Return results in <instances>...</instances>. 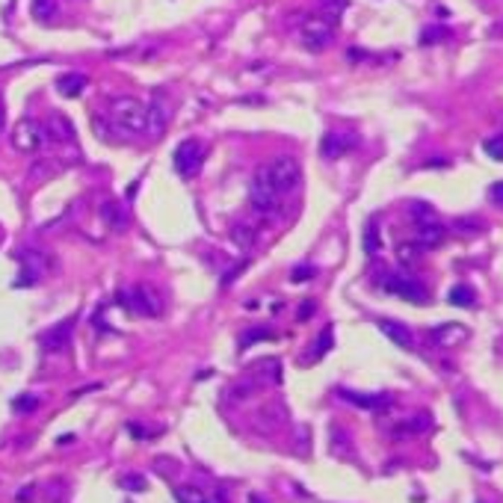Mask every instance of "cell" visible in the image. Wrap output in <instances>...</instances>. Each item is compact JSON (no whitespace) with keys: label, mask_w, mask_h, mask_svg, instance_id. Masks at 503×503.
<instances>
[{"label":"cell","mask_w":503,"mask_h":503,"mask_svg":"<svg viewBox=\"0 0 503 503\" xmlns=\"http://www.w3.org/2000/svg\"><path fill=\"white\" fill-rule=\"evenodd\" d=\"M107 115H110V128L119 133V137H140V133H145L148 104H142V101L133 95H119L110 101Z\"/></svg>","instance_id":"6da1fadb"},{"label":"cell","mask_w":503,"mask_h":503,"mask_svg":"<svg viewBox=\"0 0 503 503\" xmlns=\"http://www.w3.org/2000/svg\"><path fill=\"white\" fill-rule=\"evenodd\" d=\"M9 142H12L15 151H21V154H36V151H42L50 140H47L45 122L18 119V122H15V128L9 130Z\"/></svg>","instance_id":"7a4b0ae2"},{"label":"cell","mask_w":503,"mask_h":503,"mask_svg":"<svg viewBox=\"0 0 503 503\" xmlns=\"http://www.w3.org/2000/svg\"><path fill=\"white\" fill-rule=\"evenodd\" d=\"M278 190L273 187V178H270V172H266V166L264 169H258L255 175H252V181H249V201H252V208H255L258 213H264V216H270V213H276L278 210Z\"/></svg>","instance_id":"3957f363"},{"label":"cell","mask_w":503,"mask_h":503,"mask_svg":"<svg viewBox=\"0 0 503 503\" xmlns=\"http://www.w3.org/2000/svg\"><path fill=\"white\" fill-rule=\"evenodd\" d=\"M119 302L130 314H140V317H157L163 311V302H160V296L154 293L151 284H137V288L122 290Z\"/></svg>","instance_id":"277c9868"},{"label":"cell","mask_w":503,"mask_h":503,"mask_svg":"<svg viewBox=\"0 0 503 503\" xmlns=\"http://www.w3.org/2000/svg\"><path fill=\"white\" fill-rule=\"evenodd\" d=\"M266 172H270L273 178V187L278 190V196H290L293 190H299V183H302V169H299V163L288 154H281L276 157L270 166H266Z\"/></svg>","instance_id":"5b68a950"},{"label":"cell","mask_w":503,"mask_h":503,"mask_svg":"<svg viewBox=\"0 0 503 503\" xmlns=\"http://www.w3.org/2000/svg\"><path fill=\"white\" fill-rule=\"evenodd\" d=\"M382 288L388 293H394V296H400V299H406V302H414V305H424V302H426V288L412 276L385 273L382 276Z\"/></svg>","instance_id":"8992f818"},{"label":"cell","mask_w":503,"mask_h":503,"mask_svg":"<svg viewBox=\"0 0 503 503\" xmlns=\"http://www.w3.org/2000/svg\"><path fill=\"white\" fill-rule=\"evenodd\" d=\"M172 163H175V169H178L181 178H193V175H198L201 163H205V145H201L198 140H183V142L175 148Z\"/></svg>","instance_id":"52a82bcc"},{"label":"cell","mask_w":503,"mask_h":503,"mask_svg":"<svg viewBox=\"0 0 503 503\" xmlns=\"http://www.w3.org/2000/svg\"><path fill=\"white\" fill-rule=\"evenodd\" d=\"M284 421H288V406H284L281 400H273V402H264V406L255 412L252 426H255V432H261V435H273L284 426Z\"/></svg>","instance_id":"ba28073f"},{"label":"cell","mask_w":503,"mask_h":503,"mask_svg":"<svg viewBox=\"0 0 503 503\" xmlns=\"http://www.w3.org/2000/svg\"><path fill=\"white\" fill-rule=\"evenodd\" d=\"M332 33H334V21L326 18V15H317V18H308L305 24H302L299 39L308 50H320L332 42Z\"/></svg>","instance_id":"9c48e42d"},{"label":"cell","mask_w":503,"mask_h":503,"mask_svg":"<svg viewBox=\"0 0 503 503\" xmlns=\"http://www.w3.org/2000/svg\"><path fill=\"white\" fill-rule=\"evenodd\" d=\"M358 145V137L356 133H346V130H329L326 137H323V142H320V154L326 157V160H338V157H344V154H349L352 148Z\"/></svg>","instance_id":"30bf717a"},{"label":"cell","mask_w":503,"mask_h":503,"mask_svg":"<svg viewBox=\"0 0 503 503\" xmlns=\"http://www.w3.org/2000/svg\"><path fill=\"white\" fill-rule=\"evenodd\" d=\"M45 130H47V140L57 142V145H72L74 137H77L72 119H69V115H62V113H50L47 122H45Z\"/></svg>","instance_id":"8fae6325"},{"label":"cell","mask_w":503,"mask_h":503,"mask_svg":"<svg viewBox=\"0 0 503 503\" xmlns=\"http://www.w3.org/2000/svg\"><path fill=\"white\" fill-rule=\"evenodd\" d=\"M72 332H74V317H69V320L60 323V326H54V329H47L42 338H39V344H42L45 352H60V349L69 346Z\"/></svg>","instance_id":"7c38bea8"},{"label":"cell","mask_w":503,"mask_h":503,"mask_svg":"<svg viewBox=\"0 0 503 503\" xmlns=\"http://www.w3.org/2000/svg\"><path fill=\"white\" fill-rule=\"evenodd\" d=\"M166 122H169V107H166V101L157 95V98L148 104V122H145V133H148V137H163Z\"/></svg>","instance_id":"4fadbf2b"},{"label":"cell","mask_w":503,"mask_h":503,"mask_svg":"<svg viewBox=\"0 0 503 503\" xmlns=\"http://www.w3.org/2000/svg\"><path fill=\"white\" fill-rule=\"evenodd\" d=\"M376 326H379V332L385 334V338L394 341L397 346H406V349L414 346V334H412L409 326H402V323H397V320H379Z\"/></svg>","instance_id":"5bb4252c"},{"label":"cell","mask_w":503,"mask_h":503,"mask_svg":"<svg viewBox=\"0 0 503 503\" xmlns=\"http://www.w3.org/2000/svg\"><path fill=\"white\" fill-rule=\"evenodd\" d=\"M417 243H421V249H439L444 246L447 240V228L441 222H426V225H417Z\"/></svg>","instance_id":"9a60e30c"},{"label":"cell","mask_w":503,"mask_h":503,"mask_svg":"<svg viewBox=\"0 0 503 503\" xmlns=\"http://www.w3.org/2000/svg\"><path fill=\"white\" fill-rule=\"evenodd\" d=\"M338 397L352 402V406H358V409H379V406H388L391 402V397H385V394H356V391H346V388H341Z\"/></svg>","instance_id":"2e32d148"},{"label":"cell","mask_w":503,"mask_h":503,"mask_svg":"<svg viewBox=\"0 0 503 503\" xmlns=\"http://www.w3.org/2000/svg\"><path fill=\"white\" fill-rule=\"evenodd\" d=\"M465 334H468L465 326H459V323H444V326H435V329L429 332V341L439 344V346H453L456 341H462Z\"/></svg>","instance_id":"e0dca14e"},{"label":"cell","mask_w":503,"mask_h":503,"mask_svg":"<svg viewBox=\"0 0 503 503\" xmlns=\"http://www.w3.org/2000/svg\"><path fill=\"white\" fill-rule=\"evenodd\" d=\"M101 216H104V222L113 231L128 228V210L119 205V201H104V205H101Z\"/></svg>","instance_id":"ac0fdd59"},{"label":"cell","mask_w":503,"mask_h":503,"mask_svg":"<svg viewBox=\"0 0 503 503\" xmlns=\"http://www.w3.org/2000/svg\"><path fill=\"white\" fill-rule=\"evenodd\" d=\"M57 89H60L65 98H77L83 89H86V74H77V72L62 74V77H57Z\"/></svg>","instance_id":"d6986e66"},{"label":"cell","mask_w":503,"mask_h":503,"mask_svg":"<svg viewBox=\"0 0 503 503\" xmlns=\"http://www.w3.org/2000/svg\"><path fill=\"white\" fill-rule=\"evenodd\" d=\"M261 385H264V379H258V376H246V379H240V382H234L231 388H228V400H249L255 391H261Z\"/></svg>","instance_id":"ffe728a7"},{"label":"cell","mask_w":503,"mask_h":503,"mask_svg":"<svg viewBox=\"0 0 503 503\" xmlns=\"http://www.w3.org/2000/svg\"><path fill=\"white\" fill-rule=\"evenodd\" d=\"M406 210H409V220H412L414 225L435 222V210H432V205H426V201H409Z\"/></svg>","instance_id":"44dd1931"},{"label":"cell","mask_w":503,"mask_h":503,"mask_svg":"<svg viewBox=\"0 0 503 503\" xmlns=\"http://www.w3.org/2000/svg\"><path fill=\"white\" fill-rule=\"evenodd\" d=\"M334 346V329L332 326H326L320 334H317V341H314V349L308 352V358L311 361H320L323 356H326V352Z\"/></svg>","instance_id":"7402d4cb"},{"label":"cell","mask_w":503,"mask_h":503,"mask_svg":"<svg viewBox=\"0 0 503 503\" xmlns=\"http://www.w3.org/2000/svg\"><path fill=\"white\" fill-rule=\"evenodd\" d=\"M447 302H450V305H456V308H471L474 305V290L468 288V284H456V288H450Z\"/></svg>","instance_id":"603a6c76"},{"label":"cell","mask_w":503,"mask_h":503,"mask_svg":"<svg viewBox=\"0 0 503 503\" xmlns=\"http://www.w3.org/2000/svg\"><path fill=\"white\" fill-rule=\"evenodd\" d=\"M231 240L240 249H249L252 243H255V228H252L249 222H234L231 225Z\"/></svg>","instance_id":"cb8c5ba5"},{"label":"cell","mask_w":503,"mask_h":503,"mask_svg":"<svg viewBox=\"0 0 503 503\" xmlns=\"http://www.w3.org/2000/svg\"><path fill=\"white\" fill-rule=\"evenodd\" d=\"M421 243H417V240H406V243H400L397 246V258L402 261V264H414L417 258H421Z\"/></svg>","instance_id":"d4e9b609"},{"label":"cell","mask_w":503,"mask_h":503,"mask_svg":"<svg viewBox=\"0 0 503 503\" xmlns=\"http://www.w3.org/2000/svg\"><path fill=\"white\" fill-rule=\"evenodd\" d=\"M432 426V417L426 414V412H421V414H414L412 421H406L400 426V432H406V435H414V432H426Z\"/></svg>","instance_id":"484cf974"},{"label":"cell","mask_w":503,"mask_h":503,"mask_svg":"<svg viewBox=\"0 0 503 503\" xmlns=\"http://www.w3.org/2000/svg\"><path fill=\"white\" fill-rule=\"evenodd\" d=\"M57 15V0H33V18L50 21Z\"/></svg>","instance_id":"4316f807"},{"label":"cell","mask_w":503,"mask_h":503,"mask_svg":"<svg viewBox=\"0 0 503 503\" xmlns=\"http://www.w3.org/2000/svg\"><path fill=\"white\" fill-rule=\"evenodd\" d=\"M450 228L456 231V234H465V237H468V234H477V231H482V222L477 220V216H459V220L453 222Z\"/></svg>","instance_id":"83f0119b"},{"label":"cell","mask_w":503,"mask_h":503,"mask_svg":"<svg viewBox=\"0 0 503 503\" xmlns=\"http://www.w3.org/2000/svg\"><path fill=\"white\" fill-rule=\"evenodd\" d=\"M364 252H367V255H376V252H379V231H376L373 220L364 225Z\"/></svg>","instance_id":"f1b7e54d"},{"label":"cell","mask_w":503,"mask_h":503,"mask_svg":"<svg viewBox=\"0 0 503 503\" xmlns=\"http://www.w3.org/2000/svg\"><path fill=\"white\" fill-rule=\"evenodd\" d=\"M119 485L125 492H145L148 489V480L142 477V474H125L122 480H119Z\"/></svg>","instance_id":"f546056e"},{"label":"cell","mask_w":503,"mask_h":503,"mask_svg":"<svg viewBox=\"0 0 503 503\" xmlns=\"http://www.w3.org/2000/svg\"><path fill=\"white\" fill-rule=\"evenodd\" d=\"M332 453H341V456L349 453V439L341 426H332Z\"/></svg>","instance_id":"4dcf8cb0"},{"label":"cell","mask_w":503,"mask_h":503,"mask_svg":"<svg viewBox=\"0 0 503 503\" xmlns=\"http://www.w3.org/2000/svg\"><path fill=\"white\" fill-rule=\"evenodd\" d=\"M266 338H273V332L270 329H249L243 338H240V349H249L252 344H258V341H266Z\"/></svg>","instance_id":"1f68e13d"},{"label":"cell","mask_w":503,"mask_h":503,"mask_svg":"<svg viewBox=\"0 0 503 503\" xmlns=\"http://www.w3.org/2000/svg\"><path fill=\"white\" fill-rule=\"evenodd\" d=\"M485 154L494 157V160H503V137H492V140H485Z\"/></svg>","instance_id":"d6a6232c"},{"label":"cell","mask_w":503,"mask_h":503,"mask_svg":"<svg viewBox=\"0 0 503 503\" xmlns=\"http://www.w3.org/2000/svg\"><path fill=\"white\" fill-rule=\"evenodd\" d=\"M346 9V0H326V6H323V15H326V18H338V15Z\"/></svg>","instance_id":"836d02e7"},{"label":"cell","mask_w":503,"mask_h":503,"mask_svg":"<svg viewBox=\"0 0 503 503\" xmlns=\"http://www.w3.org/2000/svg\"><path fill=\"white\" fill-rule=\"evenodd\" d=\"M175 497H178L181 503H208L205 497H201L198 492H193V489H175Z\"/></svg>","instance_id":"e575fe53"},{"label":"cell","mask_w":503,"mask_h":503,"mask_svg":"<svg viewBox=\"0 0 503 503\" xmlns=\"http://www.w3.org/2000/svg\"><path fill=\"white\" fill-rule=\"evenodd\" d=\"M447 36V30L441 27H432V30H424V36H421V45H432V42H441Z\"/></svg>","instance_id":"d590c367"},{"label":"cell","mask_w":503,"mask_h":503,"mask_svg":"<svg viewBox=\"0 0 503 503\" xmlns=\"http://www.w3.org/2000/svg\"><path fill=\"white\" fill-rule=\"evenodd\" d=\"M12 406L18 409V412H30V409H36V406H39V397H33V394H30V397H21V400H15Z\"/></svg>","instance_id":"8d00e7d4"},{"label":"cell","mask_w":503,"mask_h":503,"mask_svg":"<svg viewBox=\"0 0 503 503\" xmlns=\"http://www.w3.org/2000/svg\"><path fill=\"white\" fill-rule=\"evenodd\" d=\"M489 193H492L489 198L494 201V205H500V208H503V181H500V183H492V190H489Z\"/></svg>","instance_id":"74e56055"},{"label":"cell","mask_w":503,"mask_h":503,"mask_svg":"<svg viewBox=\"0 0 503 503\" xmlns=\"http://www.w3.org/2000/svg\"><path fill=\"white\" fill-rule=\"evenodd\" d=\"M314 266H296V270H293V278L296 281H302V278H314Z\"/></svg>","instance_id":"f35d334b"},{"label":"cell","mask_w":503,"mask_h":503,"mask_svg":"<svg viewBox=\"0 0 503 503\" xmlns=\"http://www.w3.org/2000/svg\"><path fill=\"white\" fill-rule=\"evenodd\" d=\"M314 308H317L314 302H302V305H299V314H296V317H299V320H308V317L314 314Z\"/></svg>","instance_id":"ab89813d"},{"label":"cell","mask_w":503,"mask_h":503,"mask_svg":"<svg viewBox=\"0 0 503 503\" xmlns=\"http://www.w3.org/2000/svg\"><path fill=\"white\" fill-rule=\"evenodd\" d=\"M6 125V107H4V98H0V128Z\"/></svg>","instance_id":"60d3db41"}]
</instances>
